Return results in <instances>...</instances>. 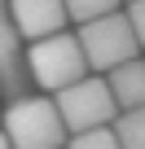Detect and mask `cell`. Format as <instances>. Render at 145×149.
<instances>
[{
  "label": "cell",
  "instance_id": "cell-1",
  "mask_svg": "<svg viewBox=\"0 0 145 149\" xmlns=\"http://www.w3.org/2000/svg\"><path fill=\"white\" fill-rule=\"evenodd\" d=\"M27 74L31 84L44 88V92H66L70 84L88 79V61H84V48L75 35H48L40 44H27Z\"/></svg>",
  "mask_w": 145,
  "mask_h": 149
},
{
  "label": "cell",
  "instance_id": "cell-2",
  "mask_svg": "<svg viewBox=\"0 0 145 149\" xmlns=\"http://www.w3.org/2000/svg\"><path fill=\"white\" fill-rule=\"evenodd\" d=\"M13 149H62L66 145V123L53 105V97H18L5 105V127Z\"/></svg>",
  "mask_w": 145,
  "mask_h": 149
},
{
  "label": "cell",
  "instance_id": "cell-3",
  "mask_svg": "<svg viewBox=\"0 0 145 149\" xmlns=\"http://www.w3.org/2000/svg\"><path fill=\"white\" fill-rule=\"evenodd\" d=\"M62 123H66V136H84V132H101V127H114L119 118V105L110 97V84L106 74H88V79L70 84L66 92L53 97Z\"/></svg>",
  "mask_w": 145,
  "mask_h": 149
},
{
  "label": "cell",
  "instance_id": "cell-4",
  "mask_svg": "<svg viewBox=\"0 0 145 149\" xmlns=\"http://www.w3.org/2000/svg\"><path fill=\"white\" fill-rule=\"evenodd\" d=\"M75 40H79V48H84L88 70H101V74H110V70H119L123 61H136V57H141V44H136V35H132L123 9L110 13V18H97V22H88V26H79Z\"/></svg>",
  "mask_w": 145,
  "mask_h": 149
},
{
  "label": "cell",
  "instance_id": "cell-5",
  "mask_svg": "<svg viewBox=\"0 0 145 149\" xmlns=\"http://www.w3.org/2000/svg\"><path fill=\"white\" fill-rule=\"evenodd\" d=\"M0 97L18 101L31 97V74H27V44L13 26L9 0H0Z\"/></svg>",
  "mask_w": 145,
  "mask_h": 149
},
{
  "label": "cell",
  "instance_id": "cell-6",
  "mask_svg": "<svg viewBox=\"0 0 145 149\" xmlns=\"http://www.w3.org/2000/svg\"><path fill=\"white\" fill-rule=\"evenodd\" d=\"M9 13H13L18 35L31 40V44H40L48 35H62V26L70 22L62 0H9Z\"/></svg>",
  "mask_w": 145,
  "mask_h": 149
},
{
  "label": "cell",
  "instance_id": "cell-7",
  "mask_svg": "<svg viewBox=\"0 0 145 149\" xmlns=\"http://www.w3.org/2000/svg\"><path fill=\"white\" fill-rule=\"evenodd\" d=\"M106 84H110V97H114L119 114H127V110H145V57L123 61L119 70H110Z\"/></svg>",
  "mask_w": 145,
  "mask_h": 149
},
{
  "label": "cell",
  "instance_id": "cell-8",
  "mask_svg": "<svg viewBox=\"0 0 145 149\" xmlns=\"http://www.w3.org/2000/svg\"><path fill=\"white\" fill-rule=\"evenodd\" d=\"M62 5H66V18L75 22V26H88V22H97V18L119 13L123 0H62Z\"/></svg>",
  "mask_w": 145,
  "mask_h": 149
},
{
  "label": "cell",
  "instance_id": "cell-9",
  "mask_svg": "<svg viewBox=\"0 0 145 149\" xmlns=\"http://www.w3.org/2000/svg\"><path fill=\"white\" fill-rule=\"evenodd\" d=\"M114 140L119 149H145V110H127L114 118Z\"/></svg>",
  "mask_w": 145,
  "mask_h": 149
},
{
  "label": "cell",
  "instance_id": "cell-10",
  "mask_svg": "<svg viewBox=\"0 0 145 149\" xmlns=\"http://www.w3.org/2000/svg\"><path fill=\"white\" fill-rule=\"evenodd\" d=\"M70 149H119V140H114V127H101V132L70 136Z\"/></svg>",
  "mask_w": 145,
  "mask_h": 149
},
{
  "label": "cell",
  "instance_id": "cell-11",
  "mask_svg": "<svg viewBox=\"0 0 145 149\" xmlns=\"http://www.w3.org/2000/svg\"><path fill=\"white\" fill-rule=\"evenodd\" d=\"M123 18H127V26H132L136 44L145 48V0H132V5H123Z\"/></svg>",
  "mask_w": 145,
  "mask_h": 149
},
{
  "label": "cell",
  "instance_id": "cell-12",
  "mask_svg": "<svg viewBox=\"0 0 145 149\" xmlns=\"http://www.w3.org/2000/svg\"><path fill=\"white\" fill-rule=\"evenodd\" d=\"M0 149H13V145H9V136H5V132H0Z\"/></svg>",
  "mask_w": 145,
  "mask_h": 149
},
{
  "label": "cell",
  "instance_id": "cell-13",
  "mask_svg": "<svg viewBox=\"0 0 145 149\" xmlns=\"http://www.w3.org/2000/svg\"><path fill=\"white\" fill-rule=\"evenodd\" d=\"M127 5H132V0H127Z\"/></svg>",
  "mask_w": 145,
  "mask_h": 149
}]
</instances>
